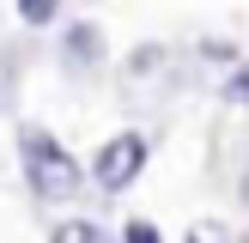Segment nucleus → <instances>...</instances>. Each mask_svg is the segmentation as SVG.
I'll return each mask as SVG.
<instances>
[{
  "instance_id": "obj_6",
  "label": "nucleus",
  "mask_w": 249,
  "mask_h": 243,
  "mask_svg": "<svg viewBox=\"0 0 249 243\" xmlns=\"http://www.w3.org/2000/svg\"><path fill=\"white\" fill-rule=\"evenodd\" d=\"M189 243H225V225H195Z\"/></svg>"
},
{
  "instance_id": "obj_7",
  "label": "nucleus",
  "mask_w": 249,
  "mask_h": 243,
  "mask_svg": "<svg viewBox=\"0 0 249 243\" xmlns=\"http://www.w3.org/2000/svg\"><path fill=\"white\" fill-rule=\"evenodd\" d=\"M231 97H237V104H249V67L237 73V79H231Z\"/></svg>"
},
{
  "instance_id": "obj_4",
  "label": "nucleus",
  "mask_w": 249,
  "mask_h": 243,
  "mask_svg": "<svg viewBox=\"0 0 249 243\" xmlns=\"http://www.w3.org/2000/svg\"><path fill=\"white\" fill-rule=\"evenodd\" d=\"M12 6H18V18H24V24H49V18L61 12V0H12Z\"/></svg>"
},
{
  "instance_id": "obj_2",
  "label": "nucleus",
  "mask_w": 249,
  "mask_h": 243,
  "mask_svg": "<svg viewBox=\"0 0 249 243\" xmlns=\"http://www.w3.org/2000/svg\"><path fill=\"white\" fill-rule=\"evenodd\" d=\"M140 170H146V134H109L91 158V182L104 194H122Z\"/></svg>"
},
{
  "instance_id": "obj_3",
  "label": "nucleus",
  "mask_w": 249,
  "mask_h": 243,
  "mask_svg": "<svg viewBox=\"0 0 249 243\" xmlns=\"http://www.w3.org/2000/svg\"><path fill=\"white\" fill-rule=\"evenodd\" d=\"M49 243H104V231H97L91 219H67V225H61Z\"/></svg>"
},
{
  "instance_id": "obj_1",
  "label": "nucleus",
  "mask_w": 249,
  "mask_h": 243,
  "mask_svg": "<svg viewBox=\"0 0 249 243\" xmlns=\"http://www.w3.org/2000/svg\"><path fill=\"white\" fill-rule=\"evenodd\" d=\"M18 152H24V176H31V189L43 194V201H73V194L85 189L79 158H73L61 140H49L43 128H24L18 134Z\"/></svg>"
},
{
  "instance_id": "obj_5",
  "label": "nucleus",
  "mask_w": 249,
  "mask_h": 243,
  "mask_svg": "<svg viewBox=\"0 0 249 243\" xmlns=\"http://www.w3.org/2000/svg\"><path fill=\"white\" fill-rule=\"evenodd\" d=\"M122 243H158V231H152V225H146V219H134V225H128V231H122Z\"/></svg>"
}]
</instances>
